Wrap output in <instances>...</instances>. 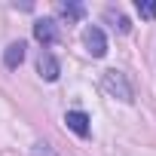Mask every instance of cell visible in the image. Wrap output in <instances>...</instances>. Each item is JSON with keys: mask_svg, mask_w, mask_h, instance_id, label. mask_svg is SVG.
<instances>
[{"mask_svg": "<svg viewBox=\"0 0 156 156\" xmlns=\"http://www.w3.org/2000/svg\"><path fill=\"white\" fill-rule=\"evenodd\" d=\"M101 86H104V92H110L113 98H119V101H132V86L126 83V76H122L119 70H104Z\"/></svg>", "mask_w": 156, "mask_h": 156, "instance_id": "obj_1", "label": "cell"}, {"mask_svg": "<svg viewBox=\"0 0 156 156\" xmlns=\"http://www.w3.org/2000/svg\"><path fill=\"white\" fill-rule=\"evenodd\" d=\"M37 70H40V76L46 83H52V80H58V73H61V67H58V61H55V55L52 52H40V58H37Z\"/></svg>", "mask_w": 156, "mask_h": 156, "instance_id": "obj_2", "label": "cell"}, {"mask_svg": "<svg viewBox=\"0 0 156 156\" xmlns=\"http://www.w3.org/2000/svg\"><path fill=\"white\" fill-rule=\"evenodd\" d=\"M86 49H89L95 58H104V55H107V40H104V31H101V28H89V31H86Z\"/></svg>", "mask_w": 156, "mask_h": 156, "instance_id": "obj_3", "label": "cell"}, {"mask_svg": "<svg viewBox=\"0 0 156 156\" xmlns=\"http://www.w3.org/2000/svg\"><path fill=\"white\" fill-rule=\"evenodd\" d=\"M64 122H67V129H70L73 135H80V138H86V135H89V116H86L83 110H67Z\"/></svg>", "mask_w": 156, "mask_h": 156, "instance_id": "obj_4", "label": "cell"}, {"mask_svg": "<svg viewBox=\"0 0 156 156\" xmlns=\"http://www.w3.org/2000/svg\"><path fill=\"white\" fill-rule=\"evenodd\" d=\"M34 37H37L43 46L55 43V37H58V31H55V22H52V19H40V22L34 25Z\"/></svg>", "mask_w": 156, "mask_h": 156, "instance_id": "obj_5", "label": "cell"}, {"mask_svg": "<svg viewBox=\"0 0 156 156\" xmlns=\"http://www.w3.org/2000/svg\"><path fill=\"white\" fill-rule=\"evenodd\" d=\"M22 61H25V43H22V40H19V43H9L6 52H3V64H6L9 70H16Z\"/></svg>", "mask_w": 156, "mask_h": 156, "instance_id": "obj_6", "label": "cell"}, {"mask_svg": "<svg viewBox=\"0 0 156 156\" xmlns=\"http://www.w3.org/2000/svg\"><path fill=\"white\" fill-rule=\"evenodd\" d=\"M58 12H61L64 19H73V22H76V19L83 16V6H80V3H58Z\"/></svg>", "mask_w": 156, "mask_h": 156, "instance_id": "obj_7", "label": "cell"}, {"mask_svg": "<svg viewBox=\"0 0 156 156\" xmlns=\"http://www.w3.org/2000/svg\"><path fill=\"white\" fill-rule=\"evenodd\" d=\"M141 19H156V0H138Z\"/></svg>", "mask_w": 156, "mask_h": 156, "instance_id": "obj_8", "label": "cell"}, {"mask_svg": "<svg viewBox=\"0 0 156 156\" xmlns=\"http://www.w3.org/2000/svg\"><path fill=\"white\" fill-rule=\"evenodd\" d=\"M107 19H110V22H116L119 34H129V31H132V25H129V19H126V16H119V12H107Z\"/></svg>", "mask_w": 156, "mask_h": 156, "instance_id": "obj_9", "label": "cell"}, {"mask_svg": "<svg viewBox=\"0 0 156 156\" xmlns=\"http://www.w3.org/2000/svg\"><path fill=\"white\" fill-rule=\"evenodd\" d=\"M31 156H58V153H55V150H52L49 144H43V141H40V144H34V150H31Z\"/></svg>", "mask_w": 156, "mask_h": 156, "instance_id": "obj_10", "label": "cell"}]
</instances>
